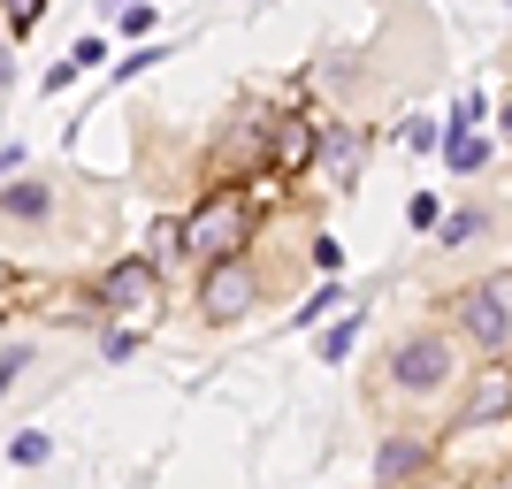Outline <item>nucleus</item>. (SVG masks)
Returning a JSON list of instances; mask_svg holds the SVG:
<instances>
[{"label":"nucleus","mask_w":512,"mask_h":489,"mask_svg":"<svg viewBox=\"0 0 512 489\" xmlns=\"http://www.w3.org/2000/svg\"><path fill=\"white\" fill-rule=\"evenodd\" d=\"M451 337L482 352V360H505L512 352V276H490V283H467L451 298Z\"/></svg>","instance_id":"nucleus-1"},{"label":"nucleus","mask_w":512,"mask_h":489,"mask_svg":"<svg viewBox=\"0 0 512 489\" xmlns=\"http://www.w3.org/2000/svg\"><path fill=\"white\" fill-rule=\"evenodd\" d=\"M451 383H459V344H451V329H406V337L390 344V390L444 398Z\"/></svg>","instance_id":"nucleus-2"},{"label":"nucleus","mask_w":512,"mask_h":489,"mask_svg":"<svg viewBox=\"0 0 512 489\" xmlns=\"http://www.w3.org/2000/svg\"><path fill=\"white\" fill-rule=\"evenodd\" d=\"M237 237H245V207L230 192H214L207 207L184 222V253H207V260H237Z\"/></svg>","instance_id":"nucleus-3"},{"label":"nucleus","mask_w":512,"mask_h":489,"mask_svg":"<svg viewBox=\"0 0 512 489\" xmlns=\"http://www.w3.org/2000/svg\"><path fill=\"white\" fill-rule=\"evenodd\" d=\"M199 306H207V321H237L245 306H253V268H237V260H214L207 283H199Z\"/></svg>","instance_id":"nucleus-4"},{"label":"nucleus","mask_w":512,"mask_h":489,"mask_svg":"<svg viewBox=\"0 0 512 489\" xmlns=\"http://www.w3.org/2000/svg\"><path fill=\"white\" fill-rule=\"evenodd\" d=\"M428 459H436L428 436H383V451H375V489H406Z\"/></svg>","instance_id":"nucleus-5"},{"label":"nucleus","mask_w":512,"mask_h":489,"mask_svg":"<svg viewBox=\"0 0 512 489\" xmlns=\"http://www.w3.org/2000/svg\"><path fill=\"white\" fill-rule=\"evenodd\" d=\"M153 298H161V268H153V260H115V268H107V306L146 314Z\"/></svg>","instance_id":"nucleus-6"},{"label":"nucleus","mask_w":512,"mask_h":489,"mask_svg":"<svg viewBox=\"0 0 512 489\" xmlns=\"http://www.w3.org/2000/svg\"><path fill=\"white\" fill-rule=\"evenodd\" d=\"M505 413H512V375H505V367H490V383H482V390H474V398H467V405H459V428H482V421H505Z\"/></svg>","instance_id":"nucleus-7"},{"label":"nucleus","mask_w":512,"mask_h":489,"mask_svg":"<svg viewBox=\"0 0 512 489\" xmlns=\"http://www.w3.org/2000/svg\"><path fill=\"white\" fill-rule=\"evenodd\" d=\"M0 214H8V222H46V214H54V184H39V176L8 184V192H0Z\"/></svg>","instance_id":"nucleus-8"},{"label":"nucleus","mask_w":512,"mask_h":489,"mask_svg":"<svg viewBox=\"0 0 512 489\" xmlns=\"http://www.w3.org/2000/svg\"><path fill=\"white\" fill-rule=\"evenodd\" d=\"M482 230H490V214H482V207H451L444 230H436V253H459V245H474Z\"/></svg>","instance_id":"nucleus-9"},{"label":"nucleus","mask_w":512,"mask_h":489,"mask_svg":"<svg viewBox=\"0 0 512 489\" xmlns=\"http://www.w3.org/2000/svg\"><path fill=\"white\" fill-rule=\"evenodd\" d=\"M444 161H451L459 176L490 169V138H474V130H444Z\"/></svg>","instance_id":"nucleus-10"},{"label":"nucleus","mask_w":512,"mask_h":489,"mask_svg":"<svg viewBox=\"0 0 512 489\" xmlns=\"http://www.w3.org/2000/svg\"><path fill=\"white\" fill-rule=\"evenodd\" d=\"M8 459H16V467H46V459H54V436H46V428H23L16 444H8Z\"/></svg>","instance_id":"nucleus-11"},{"label":"nucleus","mask_w":512,"mask_h":489,"mask_svg":"<svg viewBox=\"0 0 512 489\" xmlns=\"http://www.w3.org/2000/svg\"><path fill=\"white\" fill-rule=\"evenodd\" d=\"M352 344H360V314H352V321H329V329H321V360H352Z\"/></svg>","instance_id":"nucleus-12"},{"label":"nucleus","mask_w":512,"mask_h":489,"mask_svg":"<svg viewBox=\"0 0 512 489\" xmlns=\"http://www.w3.org/2000/svg\"><path fill=\"white\" fill-rule=\"evenodd\" d=\"M367 153V138H352V130H337L329 138V169H337V192H344V176H352V161Z\"/></svg>","instance_id":"nucleus-13"},{"label":"nucleus","mask_w":512,"mask_h":489,"mask_svg":"<svg viewBox=\"0 0 512 489\" xmlns=\"http://www.w3.org/2000/svg\"><path fill=\"white\" fill-rule=\"evenodd\" d=\"M406 222H413V230H444V199H436V192H413L406 199Z\"/></svg>","instance_id":"nucleus-14"},{"label":"nucleus","mask_w":512,"mask_h":489,"mask_svg":"<svg viewBox=\"0 0 512 489\" xmlns=\"http://www.w3.org/2000/svg\"><path fill=\"white\" fill-rule=\"evenodd\" d=\"M329 306H344V298H337V283H321V291H314V298H306V306H299V329H314V321H329Z\"/></svg>","instance_id":"nucleus-15"},{"label":"nucleus","mask_w":512,"mask_h":489,"mask_svg":"<svg viewBox=\"0 0 512 489\" xmlns=\"http://www.w3.org/2000/svg\"><path fill=\"white\" fill-rule=\"evenodd\" d=\"M23 367H31V344H8V352H0V398L16 390V375H23Z\"/></svg>","instance_id":"nucleus-16"},{"label":"nucleus","mask_w":512,"mask_h":489,"mask_svg":"<svg viewBox=\"0 0 512 489\" xmlns=\"http://www.w3.org/2000/svg\"><path fill=\"white\" fill-rule=\"evenodd\" d=\"M406 146L413 153H436V146H444V123H428V115H421V123H406Z\"/></svg>","instance_id":"nucleus-17"},{"label":"nucleus","mask_w":512,"mask_h":489,"mask_svg":"<svg viewBox=\"0 0 512 489\" xmlns=\"http://www.w3.org/2000/svg\"><path fill=\"white\" fill-rule=\"evenodd\" d=\"M0 8H8V23H16V31H31V23H39V8H46V0H0Z\"/></svg>","instance_id":"nucleus-18"},{"label":"nucleus","mask_w":512,"mask_h":489,"mask_svg":"<svg viewBox=\"0 0 512 489\" xmlns=\"http://www.w3.org/2000/svg\"><path fill=\"white\" fill-rule=\"evenodd\" d=\"M482 115H490V107H482V100H474V92H467V100L451 107V130H474V123H482Z\"/></svg>","instance_id":"nucleus-19"},{"label":"nucleus","mask_w":512,"mask_h":489,"mask_svg":"<svg viewBox=\"0 0 512 489\" xmlns=\"http://www.w3.org/2000/svg\"><path fill=\"white\" fill-rule=\"evenodd\" d=\"M100 352H107V360H130V352H138V337H130V329H107Z\"/></svg>","instance_id":"nucleus-20"},{"label":"nucleus","mask_w":512,"mask_h":489,"mask_svg":"<svg viewBox=\"0 0 512 489\" xmlns=\"http://www.w3.org/2000/svg\"><path fill=\"white\" fill-rule=\"evenodd\" d=\"M482 489H512V474H490V482H482Z\"/></svg>","instance_id":"nucleus-21"}]
</instances>
